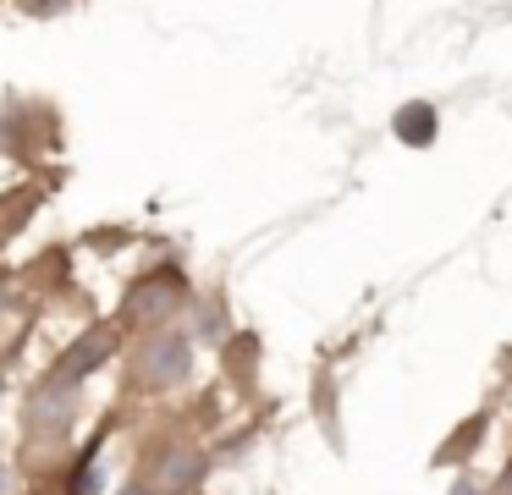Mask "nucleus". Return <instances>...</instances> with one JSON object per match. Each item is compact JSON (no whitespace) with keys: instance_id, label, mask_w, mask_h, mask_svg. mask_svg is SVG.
I'll return each mask as SVG.
<instances>
[{"instance_id":"nucleus-1","label":"nucleus","mask_w":512,"mask_h":495,"mask_svg":"<svg viewBox=\"0 0 512 495\" xmlns=\"http://www.w3.org/2000/svg\"><path fill=\"white\" fill-rule=\"evenodd\" d=\"M182 303V281L177 275H149V281H138L133 292H127V319H138V325H160V319H171Z\"/></svg>"},{"instance_id":"nucleus-2","label":"nucleus","mask_w":512,"mask_h":495,"mask_svg":"<svg viewBox=\"0 0 512 495\" xmlns=\"http://www.w3.org/2000/svg\"><path fill=\"white\" fill-rule=\"evenodd\" d=\"M188 363H193V352H188V341H182V336H155L144 347V358H138V369H144V385L166 391V385L188 380Z\"/></svg>"},{"instance_id":"nucleus-3","label":"nucleus","mask_w":512,"mask_h":495,"mask_svg":"<svg viewBox=\"0 0 512 495\" xmlns=\"http://www.w3.org/2000/svg\"><path fill=\"white\" fill-rule=\"evenodd\" d=\"M116 352V330H94V336H83V341H72L67 347V358H61V369H56V380L61 385H72V380H83L89 369H100L105 358Z\"/></svg>"},{"instance_id":"nucleus-4","label":"nucleus","mask_w":512,"mask_h":495,"mask_svg":"<svg viewBox=\"0 0 512 495\" xmlns=\"http://www.w3.org/2000/svg\"><path fill=\"white\" fill-rule=\"evenodd\" d=\"M430 132H435V110L430 105H413V110H402V116H397V138L430 143Z\"/></svg>"},{"instance_id":"nucleus-5","label":"nucleus","mask_w":512,"mask_h":495,"mask_svg":"<svg viewBox=\"0 0 512 495\" xmlns=\"http://www.w3.org/2000/svg\"><path fill=\"white\" fill-rule=\"evenodd\" d=\"M160 479H166V490H193L204 479V457H171Z\"/></svg>"},{"instance_id":"nucleus-6","label":"nucleus","mask_w":512,"mask_h":495,"mask_svg":"<svg viewBox=\"0 0 512 495\" xmlns=\"http://www.w3.org/2000/svg\"><path fill=\"white\" fill-rule=\"evenodd\" d=\"M479 429H485V424H479V418H474V424H463V429H457V435H452V440H446V446H441V462H457V457H463V451H468V446H474V440H479Z\"/></svg>"},{"instance_id":"nucleus-7","label":"nucleus","mask_w":512,"mask_h":495,"mask_svg":"<svg viewBox=\"0 0 512 495\" xmlns=\"http://www.w3.org/2000/svg\"><path fill=\"white\" fill-rule=\"evenodd\" d=\"M496 495H512V468L501 473V484H496Z\"/></svg>"},{"instance_id":"nucleus-8","label":"nucleus","mask_w":512,"mask_h":495,"mask_svg":"<svg viewBox=\"0 0 512 495\" xmlns=\"http://www.w3.org/2000/svg\"><path fill=\"white\" fill-rule=\"evenodd\" d=\"M6 490H12V473H6V468H0V495H6Z\"/></svg>"},{"instance_id":"nucleus-9","label":"nucleus","mask_w":512,"mask_h":495,"mask_svg":"<svg viewBox=\"0 0 512 495\" xmlns=\"http://www.w3.org/2000/svg\"><path fill=\"white\" fill-rule=\"evenodd\" d=\"M452 495H474V484H457V490Z\"/></svg>"},{"instance_id":"nucleus-10","label":"nucleus","mask_w":512,"mask_h":495,"mask_svg":"<svg viewBox=\"0 0 512 495\" xmlns=\"http://www.w3.org/2000/svg\"><path fill=\"white\" fill-rule=\"evenodd\" d=\"M127 495H149V490H127Z\"/></svg>"}]
</instances>
